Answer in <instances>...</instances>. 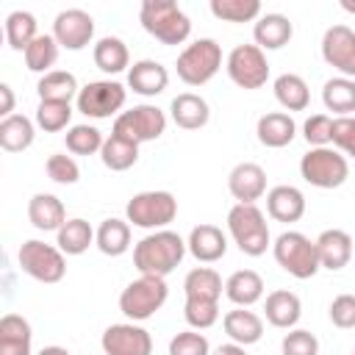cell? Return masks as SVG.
Wrapping results in <instances>:
<instances>
[{"label":"cell","mask_w":355,"mask_h":355,"mask_svg":"<svg viewBox=\"0 0 355 355\" xmlns=\"http://www.w3.org/2000/svg\"><path fill=\"white\" fill-rule=\"evenodd\" d=\"M94 244L103 255H111V258L128 252V247H130V222L116 219V216L103 219L100 227L94 230Z\"/></svg>","instance_id":"cell-30"},{"label":"cell","mask_w":355,"mask_h":355,"mask_svg":"<svg viewBox=\"0 0 355 355\" xmlns=\"http://www.w3.org/2000/svg\"><path fill=\"white\" fill-rule=\"evenodd\" d=\"M100 344L105 355H153V336L136 322L105 327Z\"/></svg>","instance_id":"cell-13"},{"label":"cell","mask_w":355,"mask_h":355,"mask_svg":"<svg viewBox=\"0 0 355 355\" xmlns=\"http://www.w3.org/2000/svg\"><path fill=\"white\" fill-rule=\"evenodd\" d=\"M44 169H47V178L55 180V183H61V186H72V183H78V178H80L78 161H75L72 155H64V153H53V155L47 158Z\"/></svg>","instance_id":"cell-44"},{"label":"cell","mask_w":355,"mask_h":355,"mask_svg":"<svg viewBox=\"0 0 355 355\" xmlns=\"http://www.w3.org/2000/svg\"><path fill=\"white\" fill-rule=\"evenodd\" d=\"M211 14L225 22H252L261 17L258 0H211Z\"/></svg>","instance_id":"cell-40"},{"label":"cell","mask_w":355,"mask_h":355,"mask_svg":"<svg viewBox=\"0 0 355 355\" xmlns=\"http://www.w3.org/2000/svg\"><path fill=\"white\" fill-rule=\"evenodd\" d=\"M53 36L58 42V47L67 50H83L92 36H94V19L89 11L83 8H67L58 11L53 19Z\"/></svg>","instance_id":"cell-15"},{"label":"cell","mask_w":355,"mask_h":355,"mask_svg":"<svg viewBox=\"0 0 355 355\" xmlns=\"http://www.w3.org/2000/svg\"><path fill=\"white\" fill-rule=\"evenodd\" d=\"M211 355H247V349H244L241 344H233V341H230V344H219Z\"/></svg>","instance_id":"cell-51"},{"label":"cell","mask_w":355,"mask_h":355,"mask_svg":"<svg viewBox=\"0 0 355 355\" xmlns=\"http://www.w3.org/2000/svg\"><path fill=\"white\" fill-rule=\"evenodd\" d=\"M67 141V150L75 153V155H92V153H100L103 150V133L94 128V125H72L64 136Z\"/></svg>","instance_id":"cell-41"},{"label":"cell","mask_w":355,"mask_h":355,"mask_svg":"<svg viewBox=\"0 0 355 355\" xmlns=\"http://www.w3.org/2000/svg\"><path fill=\"white\" fill-rule=\"evenodd\" d=\"M322 103L327 111L338 116H352L355 111V80L352 78H330L322 86Z\"/></svg>","instance_id":"cell-36"},{"label":"cell","mask_w":355,"mask_h":355,"mask_svg":"<svg viewBox=\"0 0 355 355\" xmlns=\"http://www.w3.org/2000/svg\"><path fill=\"white\" fill-rule=\"evenodd\" d=\"M28 219L36 230L47 233V230H61V225L67 222V211H64V202L55 197V194H47V191H39L28 200Z\"/></svg>","instance_id":"cell-24"},{"label":"cell","mask_w":355,"mask_h":355,"mask_svg":"<svg viewBox=\"0 0 355 355\" xmlns=\"http://www.w3.org/2000/svg\"><path fill=\"white\" fill-rule=\"evenodd\" d=\"M341 8L349 11V14H355V3H352V0H341Z\"/></svg>","instance_id":"cell-53"},{"label":"cell","mask_w":355,"mask_h":355,"mask_svg":"<svg viewBox=\"0 0 355 355\" xmlns=\"http://www.w3.org/2000/svg\"><path fill=\"white\" fill-rule=\"evenodd\" d=\"M17 263L19 269L39 280V283H58L64 275H67V258L58 247L53 244H44L39 239H28L19 252H17Z\"/></svg>","instance_id":"cell-9"},{"label":"cell","mask_w":355,"mask_h":355,"mask_svg":"<svg viewBox=\"0 0 355 355\" xmlns=\"http://www.w3.org/2000/svg\"><path fill=\"white\" fill-rule=\"evenodd\" d=\"M227 75L241 89H261L269 80V61L258 44H236L225 58Z\"/></svg>","instance_id":"cell-11"},{"label":"cell","mask_w":355,"mask_h":355,"mask_svg":"<svg viewBox=\"0 0 355 355\" xmlns=\"http://www.w3.org/2000/svg\"><path fill=\"white\" fill-rule=\"evenodd\" d=\"M164 130H166V114H164L158 105H147V103H144V105H133V108L116 114L111 133L141 144V141H155V139H161Z\"/></svg>","instance_id":"cell-10"},{"label":"cell","mask_w":355,"mask_h":355,"mask_svg":"<svg viewBox=\"0 0 355 355\" xmlns=\"http://www.w3.org/2000/svg\"><path fill=\"white\" fill-rule=\"evenodd\" d=\"M227 189L233 194V200L244 202V205H255V200H261L266 194V172L261 164L252 161H241L230 169L227 175Z\"/></svg>","instance_id":"cell-16"},{"label":"cell","mask_w":355,"mask_h":355,"mask_svg":"<svg viewBox=\"0 0 355 355\" xmlns=\"http://www.w3.org/2000/svg\"><path fill=\"white\" fill-rule=\"evenodd\" d=\"M186 247H189V252H191L200 263H214V261L225 258V252H227V239H225V233H222L216 225H197V227H191Z\"/></svg>","instance_id":"cell-20"},{"label":"cell","mask_w":355,"mask_h":355,"mask_svg":"<svg viewBox=\"0 0 355 355\" xmlns=\"http://www.w3.org/2000/svg\"><path fill=\"white\" fill-rule=\"evenodd\" d=\"M94 244V230L86 219L75 216V219H67L61 225V230L55 233V247L64 252V255H83L89 247Z\"/></svg>","instance_id":"cell-31"},{"label":"cell","mask_w":355,"mask_h":355,"mask_svg":"<svg viewBox=\"0 0 355 355\" xmlns=\"http://www.w3.org/2000/svg\"><path fill=\"white\" fill-rule=\"evenodd\" d=\"M263 313H266V322H269L272 327L294 330V324H297L300 316H302V302H300V297H297L294 291L277 288V291L266 294Z\"/></svg>","instance_id":"cell-21"},{"label":"cell","mask_w":355,"mask_h":355,"mask_svg":"<svg viewBox=\"0 0 355 355\" xmlns=\"http://www.w3.org/2000/svg\"><path fill=\"white\" fill-rule=\"evenodd\" d=\"M222 327L227 333V338L233 344H241V347H250V344H258L261 336H263V319L247 308H233L222 316Z\"/></svg>","instance_id":"cell-25"},{"label":"cell","mask_w":355,"mask_h":355,"mask_svg":"<svg viewBox=\"0 0 355 355\" xmlns=\"http://www.w3.org/2000/svg\"><path fill=\"white\" fill-rule=\"evenodd\" d=\"M316 255H319L322 269H330V272L344 269L352 258V236L347 230H338V227L322 230L316 239Z\"/></svg>","instance_id":"cell-17"},{"label":"cell","mask_w":355,"mask_h":355,"mask_svg":"<svg viewBox=\"0 0 355 355\" xmlns=\"http://www.w3.org/2000/svg\"><path fill=\"white\" fill-rule=\"evenodd\" d=\"M169 355H211V344H208V338L202 333L183 330V333L172 336Z\"/></svg>","instance_id":"cell-46"},{"label":"cell","mask_w":355,"mask_h":355,"mask_svg":"<svg viewBox=\"0 0 355 355\" xmlns=\"http://www.w3.org/2000/svg\"><path fill=\"white\" fill-rule=\"evenodd\" d=\"M128 86L141 97H155L169 86V72L153 58H141L128 69Z\"/></svg>","instance_id":"cell-18"},{"label":"cell","mask_w":355,"mask_h":355,"mask_svg":"<svg viewBox=\"0 0 355 355\" xmlns=\"http://www.w3.org/2000/svg\"><path fill=\"white\" fill-rule=\"evenodd\" d=\"M222 277L216 269L211 266H197L186 275L183 280V291H186V300H211V302H219L222 297Z\"/></svg>","instance_id":"cell-34"},{"label":"cell","mask_w":355,"mask_h":355,"mask_svg":"<svg viewBox=\"0 0 355 355\" xmlns=\"http://www.w3.org/2000/svg\"><path fill=\"white\" fill-rule=\"evenodd\" d=\"M100 158H103V164H105L111 172H125V169H130V166L139 161V144L130 141V139H122V136L111 133V136L103 141Z\"/></svg>","instance_id":"cell-37"},{"label":"cell","mask_w":355,"mask_h":355,"mask_svg":"<svg viewBox=\"0 0 355 355\" xmlns=\"http://www.w3.org/2000/svg\"><path fill=\"white\" fill-rule=\"evenodd\" d=\"M300 175L316 189H338L349 178V164L333 147H311L300 161Z\"/></svg>","instance_id":"cell-8"},{"label":"cell","mask_w":355,"mask_h":355,"mask_svg":"<svg viewBox=\"0 0 355 355\" xmlns=\"http://www.w3.org/2000/svg\"><path fill=\"white\" fill-rule=\"evenodd\" d=\"M22 55H25V67H28L31 72L47 75V72H53L50 67L58 61V42H55L53 33H39Z\"/></svg>","instance_id":"cell-39"},{"label":"cell","mask_w":355,"mask_h":355,"mask_svg":"<svg viewBox=\"0 0 355 355\" xmlns=\"http://www.w3.org/2000/svg\"><path fill=\"white\" fill-rule=\"evenodd\" d=\"M169 114H172V122L183 130H200L208 125L211 119V108L205 103V97L194 94V92H183L172 100L169 105Z\"/></svg>","instance_id":"cell-23"},{"label":"cell","mask_w":355,"mask_h":355,"mask_svg":"<svg viewBox=\"0 0 355 355\" xmlns=\"http://www.w3.org/2000/svg\"><path fill=\"white\" fill-rule=\"evenodd\" d=\"M222 67V47L216 39H197L178 55V78L186 86H205Z\"/></svg>","instance_id":"cell-7"},{"label":"cell","mask_w":355,"mask_h":355,"mask_svg":"<svg viewBox=\"0 0 355 355\" xmlns=\"http://www.w3.org/2000/svg\"><path fill=\"white\" fill-rule=\"evenodd\" d=\"M302 136L311 147H327L333 141V119L327 114H313L302 125Z\"/></svg>","instance_id":"cell-47"},{"label":"cell","mask_w":355,"mask_h":355,"mask_svg":"<svg viewBox=\"0 0 355 355\" xmlns=\"http://www.w3.org/2000/svg\"><path fill=\"white\" fill-rule=\"evenodd\" d=\"M225 294L233 305L250 308L263 297V277L255 269H239L225 280Z\"/></svg>","instance_id":"cell-28"},{"label":"cell","mask_w":355,"mask_h":355,"mask_svg":"<svg viewBox=\"0 0 355 355\" xmlns=\"http://www.w3.org/2000/svg\"><path fill=\"white\" fill-rule=\"evenodd\" d=\"M352 355H355V349H352Z\"/></svg>","instance_id":"cell-54"},{"label":"cell","mask_w":355,"mask_h":355,"mask_svg":"<svg viewBox=\"0 0 355 355\" xmlns=\"http://www.w3.org/2000/svg\"><path fill=\"white\" fill-rule=\"evenodd\" d=\"M266 211L275 222H300L305 214V194L297 186H275L266 191Z\"/></svg>","instance_id":"cell-19"},{"label":"cell","mask_w":355,"mask_h":355,"mask_svg":"<svg viewBox=\"0 0 355 355\" xmlns=\"http://www.w3.org/2000/svg\"><path fill=\"white\" fill-rule=\"evenodd\" d=\"M128 100V89L119 80H92L78 92V111L92 119H108Z\"/></svg>","instance_id":"cell-12"},{"label":"cell","mask_w":355,"mask_h":355,"mask_svg":"<svg viewBox=\"0 0 355 355\" xmlns=\"http://www.w3.org/2000/svg\"><path fill=\"white\" fill-rule=\"evenodd\" d=\"M36 128L25 114H11L0 122V147L6 153H22L33 144Z\"/></svg>","instance_id":"cell-33"},{"label":"cell","mask_w":355,"mask_h":355,"mask_svg":"<svg viewBox=\"0 0 355 355\" xmlns=\"http://www.w3.org/2000/svg\"><path fill=\"white\" fill-rule=\"evenodd\" d=\"M72 119V105L69 103H53V100H39L36 108V125L44 133H58L69 125Z\"/></svg>","instance_id":"cell-42"},{"label":"cell","mask_w":355,"mask_h":355,"mask_svg":"<svg viewBox=\"0 0 355 355\" xmlns=\"http://www.w3.org/2000/svg\"><path fill=\"white\" fill-rule=\"evenodd\" d=\"M255 133H258V141H261L263 147L280 150V147H286V144L294 141L297 125H294V119H291L286 111H269V114H263V116L258 119Z\"/></svg>","instance_id":"cell-27"},{"label":"cell","mask_w":355,"mask_h":355,"mask_svg":"<svg viewBox=\"0 0 355 355\" xmlns=\"http://www.w3.org/2000/svg\"><path fill=\"white\" fill-rule=\"evenodd\" d=\"M186 241L175 233V230H155L150 236H144L136 247H133V266L139 269V275H153V277H166L169 272H175L186 255Z\"/></svg>","instance_id":"cell-1"},{"label":"cell","mask_w":355,"mask_h":355,"mask_svg":"<svg viewBox=\"0 0 355 355\" xmlns=\"http://www.w3.org/2000/svg\"><path fill=\"white\" fill-rule=\"evenodd\" d=\"M0 97H3L0 114H3V119H6V116H11V114H14V92H11V86H8V83H0Z\"/></svg>","instance_id":"cell-50"},{"label":"cell","mask_w":355,"mask_h":355,"mask_svg":"<svg viewBox=\"0 0 355 355\" xmlns=\"http://www.w3.org/2000/svg\"><path fill=\"white\" fill-rule=\"evenodd\" d=\"M139 22L161 44H183L191 33V19L175 0H144Z\"/></svg>","instance_id":"cell-2"},{"label":"cell","mask_w":355,"mask_h":355,"mask_svg":"<svg viewBox=\"0 0 355 355\" xmlns=\"http://www.w3.org/2000/svg\"><path fill=\"white\" fill-rule=\"evenodd\" d=\"M280 352L283 355H319V341L311 330H288L280 341Z\"/></svg>","instance_id":"cell-45"},{"label":"cell","mask_w":355,"mask_h":355,"mask_svg":"<svg viewBox=\"0 0 355 355\" xmlns=\"http://www.w3.org/2000/svg\"><path fill=\"white\" fill-rule=\"evenodd\" d=\"M125 216L133 227L164 230L178 216V200L172 191H139L128 200Z\"/></svg>","instance_id":"cell-6"},{"label":"cell","mask_w":355,"mask_h":355,"mask_svg":"<svg viewBox=\"0 0 355 355\" xmlns=\"http://www.w3.org/2000/svg\"><path fill=\"white\" fill-rule=\"evenodd\" d=\"M294 36V25L286 14H261L252 25V39L261 50H280Z\"/></svg>","instance_id":"cell-22"},{"label":"cell","mask_w":355,"mask_h":355,"mask_svg":"<svg viewBox=\"0 0 355 355\" xmlns=\"http://www.w3.org/2000/svg\"><path fill=\"white\" fill-rule=\"evenodd\" d=\"M36 92H39V100H53V103H72L78 100V80L72 72L67 69H53L47 75L39 78L36 83Z\"/></svg>","instance_id":"cell-32"},{"label":"cell","mask_w":355,"mask_h":355,"mask_svg":"<svg viewBox=\"0 0 355 355\" xmlns=\"http://www.w3.org/2000/svg\"><path fill=\"white\" fill-rule=\"evenodd\" d=\"M330 322L341 330H349L355 327V294H338L333 302H330Z\"/></svg>","instance_id":"cell-48"},{"label":"cell","mask_w":355,"mask_h":355,"mask_svg":"<svg viewBox=\"0 0 355 355\" xmlns=\"http://www.w3.org/2000/svg\"><path fill=\"white\" fill-rule=\"evenodd\" d=\"M333 144L349 158H355V116L333 119Z\"/></svg>","instance_id":"cell-49"},{"label":"cell","mask_w":355,"mask_h":355,"mask_svg":"<svg viewBox=\"0 0 355 355\" xmlns=\"http://www.w3.org/2000/svg\"><path fill=\"white\" fill-rule=\"evenodd\" d=\"M92 58H94V67L105 75H119V72L130 69V53H128V44L119 36L97 39V44L92 50Z\"/></svg>","instance_id":"cell-29"},{"label":"cell","mask_w":355,"mask_h":355,"mask_svg":"<svg viewBox=\"0 0 355 355\" xmlns=\"http://www.w3.org/2000/svg\"><path fill=\"white\" fill-rule=\"evenodd\" d=\"M36 36V17L31 11H11L6 17V42L11 50L25 53Z\"/></svg>","instance_id":"cell-38"},{"label":"cell","mask_w":355,"mask_h":355,"mask_svg":"<svg viewBox=\"0 0 355 355\" xmlns=\"http://www.w3.org/2000/svg\"><path fill=\"white\" fill-rule=\"evenodd\" d=\"M183 316H186V322L194 330H208L219 319V302H211V300H186Z\"/></svg>","instance_id":"cell-43"},{"label":"cell","mask_w":355,"mask_h":355,"mask_svg":"<svg viewBox=\"0 0 355 355\" xmlns=\"http://www.w3.org/2000/svg\"><path fill=\"white\" fill-rule=\"evenodd\" d=\"M227 230L233 236V241L239 244V250L250 258H258L266 252V247L272 244V236H269V225H266V216L261 214L258 205H244V202H236L227 214Z\"/></svg>","instance_id":"cell-3"},{"label":"cell","mask_w":355,"mask_h":355,"mask_svg":"<svg viewBox=\"0 0 355 355\" xmlns=\"http://www.w3.org/2000/svg\"><path fill=\"white\" fill-rule=\"evenodd\" d=\"M275 261L283 272H288L297 280H308L313 277L322 266H319V255H316V241H311L305 233L300 230H286L275 239L272 244Z\"/></svg>","instance_id":"cell-4"},{"label":"cell","mask_w":355,"mask_h":355,"mask_svg":"<svg viewBox=\"0 0 355 355\" xmlns=\"http://www.w3.org/2000/svg\"><path fill=\"white\" fill-rule=\"evenodd\" d=\"M169 297L166 280L164 277H153V275H141L139 280H130L122 294H119V311L130 319V322H144L150 316H155L164 302Z\"/></svg>","instance_id":"cell-5"},{"label":"cell","mask_w":355,"mask_h":355,"mask_svg":"<svg viewBox=\"0 0 355 355\" xmlns=\"http://www.w3.org/2000/svg\"><path fill=\"white\" fill-rule=\"evenodd\" d=\"M39 355H69V349H64V347H55V344H53V347H44Z\"/></svg>","instance_id":"cell-52"},{"label":"cell","mask_w":355,"mask_h":355,"mask_svg":"<svg viewBox=\"0 0 355 355\" xmlns=\"http://www.w3.org/2000/svg\"><path fill=\"white\" fill-rule=\"evenodd\" d=\"M275 100L286 111H305L308 103H311L308 83L294 72H283V75L275 78Z\"/></svg>","instance_id":"cell-35"},{"label":"cell","mask_w":355,"mask_h":355,"mask_svg":"<svg viewBox=\"0 0 355 355\" xmlns=\"http://www.w3.org/2000/svg\"><path fill=\"white\" fill-rule=\"evenodd\" d=\"M322 58L341 78H355V31L349 25H330L322 36Z\"/></svg>","instance_id":"cell-14"},{"label":"cell","mask_w":355,"mask_h":355,"mask_svg":"<svg viewBox=\"0 0 355 355\" xmlns=\"http://www.w3.org/2000/svg\"><path fill=\"white\" fill-rule=\"evenodd\" d=\"M33 330L19 313H6L0 319V355H31Z\"/></svg>","instance_id":"cell-26"}]
</instances>
